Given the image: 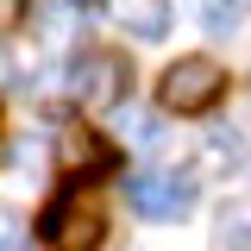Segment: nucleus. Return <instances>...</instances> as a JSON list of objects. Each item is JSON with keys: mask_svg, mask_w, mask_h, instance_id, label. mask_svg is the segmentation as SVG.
Wrapping results in <instances>:
<instances>
[{"mask_svg": "<svg viewBox=\"0 0 251 251\" xmlns=\"http://www.w3.org/2000/svg\"><path fill=\"white\" fill-rule=\"evenodd\" d=\"M69 94L82 107H113L126 94V63L113 50H75L69 57Z\"/></svg>", "mask_w": 251, "mask_h": 251, "instance_id": "nucleus-4", "label": "nucleus"}, {"mask_svg": "<svg viewBox=\"0 0 251 251\" xmlns=\"http://www.w3.org/2000/svg\"><path fill=\"white\" fill-rule=\"evenodd\" d=\"M63 19H69V0H38V31H44V38H63Z\"/></svg>", "mask_w": 251, "mask_h": 251, "instance_id": "nucleus-10", "label": "nucleus"}, {"mask_svg": "<svg viewBox=\"0 0 251 251\" xmlns=\"http://www.w3.org/2000/svg\"><path fill=\"white\" fill-rule=\"evenodd\" d=\"M201 157H207V170H226V176H232V170H245V163H251V145H245L239 126H214L207 145H201Z\"/></svg>", "mask_w": 251, "mask_h": 251, "instance_id": "nucleus-6", "label": "nucleus"}, {"mask_svg": "<svg viewBox=\"0 0 251 251\" xmlns=\"http://www.w3.org/2000/svg\"><path fill=\"white\" fill-rule=\"evenodd\" d=\"M19 245H25V220L13 207H0V251H19Z\"/></svg>", "mask_w": 251, "mask_h": 251, "instance_id": "nucleus-11", "label": "nucleus"}, {"mask_svg": "<svg viewBox=\"0 0 251 251\" xmlns=\"http://www.w3.org/2000/svg\"><path fill=\"white\" fill-rule=\"evenodd\" d=\"M6 75H13V63H6V50H0V82H6Z\"/></svg>", "mask_w": 251, "mask_h": 251, "instance_id": "nucleus-13", "label": "nucleus"}, {"mask_svg": "<svg viewBox=\"0 0 251 251\" xmlns=\"http://www.w3.org/2000/svg\"><path fill=\"white\" fill-rule=\"evenodd\" d=\"M113 132H120V145H132V151H157L163 145V120H157L151 107H120L113 113Z\"/></svg>", "mask_w": 251, "mask_h": 251, "instance_id": "nucleus-7", "label": "nucleus"}, {"mask_svg": "<svg viewBox=\"0 0 251 251\" xmlns=\"http://www.w3.org/2000/svg\"><path fill=\"white\" fill-rule=\"evenodd\" d=\"M113 13H120L126 38H138V44H157L170 31V0H120Z\"/></svg>", "mask_w": 251, "mask_h": 251, "instance_id": "nucleus-5", "label": "nucleus"}, {"mask_svg": "<svg viewBox=\"0 0 251 251\" xmlns=\"http://www.w3.org/2000/svg\"><path fill=\"white\" fill-rule=\"evenodd\" d=\"M126 201L145 220H182L195 207V176L188 170H132L126 176Z\"/></svg>", "mask_w": 251, "mask_h": 251, "instance_id": "nucleus-3", "label": "nucleus"}, {"mask_svg": "<svg viewBox=\"0 0 251 251\" xmlns=\"http://www.w3.org/2000/svg\"><path fill=\"white\" fill-rule=\"evenodd\" d=\"M214 239H220V251H251V207H226Z\"/></svg>", "mask_w": 251, "mask_h": 251, "instance_id": "nucleus-9", "label": "nucleus"}, {"mask_svg": "<svg viewBox=\"0 0 251 251\" xmlns=\"http://www.w3.org/2000/svg\"><path fill=\"white\" fill-rule=\"evenodd\" d=\"M19 13H25V0H0V25H19Z\"/></svg>", "mask_w": 251, "mask_h": 251, "instance_id": "nucleus-12", "label": "nucleus"}, {"mask_svg": "<svg viewBox=\"0 0 251 251\" xmlns=\"http://www.w3.org/2000/svg\"><path fill=\"white\" fill-rule=\"evenodd\" d=\"M38 239L50 251H100L107 245V201H100V188L94 182H69L38 214Z\"/></svg>", "mask_w": 251, "mask_h": 251, "instance_id": "nucleus-1", "label": "nucleus"}, {"mask_svg": "<svg viewBox=\"0 0 251 251\" xmlns=\"http://www.w3.org/2000/svg\"><path fill=\"white\" fill-rule=\"evenodd\" d=\"M195 6H201V25L214 38H232L245 25V13H251V0H195Z\"/></svg>", "mask_w": 251, "mask_h": 251, "instance_id": "nucleus-8", "label": "nucleus"}, {"mask_svg": "<svg viewBox=\"0 0 251 251\" xmlns=\"http://www.w3.org/2000/svg\"><path fill=\"white\" fill-rule=\"evenodd\" d=\"M220 94H226V69L214 57H176L157 82V100L163 113H207Z\"/></svg>", "mask_w": 251, "mask_h": 251, "instance_id": "nucleus-2", "label": "nucleus"}]
</instances>
